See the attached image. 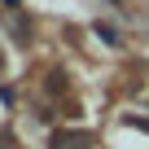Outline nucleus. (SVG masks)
I'll use <instances>...</instances> for the list:
<instances>
[{"label":"nucleus","mask_w":149,"mask_h":149,"mask_svg":"<svg viewBox=\"0 0 149 149\" xmlns=\"http://www.w3.org/2000/svg\"><path fill=\"white\" fill-rule=\"evenodd\" d=\"M88 140H92L88 132H61V136H53V149H79Z\"/></svg>","instance_id":"nucleus-1"},{"label":"nucleus","mask_w":149,"mask_h":149,"mask_svg":"<svg viewBox=\"0 0 149 149\" xmlns=\"http://www.w3.org/2000/svg\"><path fill=\"white\" fill-rule=\"evenodd\" d=\"M92 35H97L101 44H118V35H114V26H105V22H97V26H92Z\"/></svg>","instance_id":"nucleus-2"},{"label":"nucleus","mask_w":149,"mask_h":149,"mask_svg":"<svg viewBox=\"0 0 149 149\" xmlns=\"http://www.w3.org/2000/svg\"><path fill=\"white\" fill-rule=\"evenodd\" d=\"M105 5H110V9H118V0H105Z\"/></svg>","instance_id":"nucleus-3"}]
</instances>
